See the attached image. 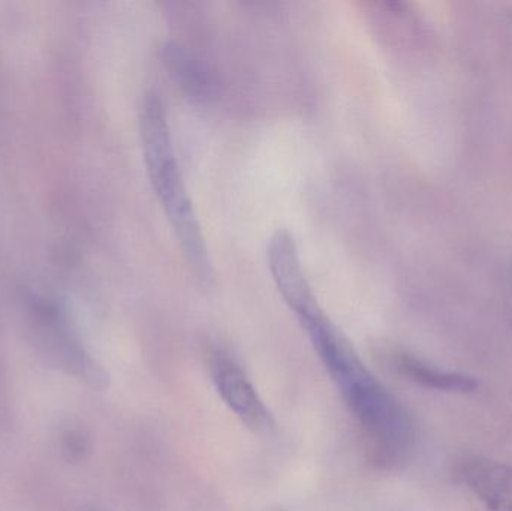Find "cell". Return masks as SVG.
<instances>
[{"label": "cell", "instance_id": "cell-4", "mask_svg": "<svg viewBox=\"0 0 512 511\" xmlns=\"http://www.w3.org/2000/svg\"><path fill=\"white\" fill-rule=\"evenodd\" d=\"M459 477L490 511H512V467L484 456H468Z\"/></svg>", "mask_w": 512, "mask_h": 511}, {"label": "cell", "instance_id": "cell-2", "mask_svg": "<svg viewBox=\"0 0 512 511\" xmlns=\"http://www.w3.org/2000/svg\"><path fill=\"white\" fill-rule=\"evenodd\" d=\"M140 134L150 183L177 242L194 275L201 282H210L213 269L209 249L174 152L164 102L155 93H149L141 105Z\"/></svg>", "mask_w": 512, "mask_h": 511}, {"label": "cell", "instance_id": "cell-3", "mask_svg": "<svg viewBox=\"0 0 512 511\" xmlns=\"http://www.w3.org/2000/svg\"><path fill=\"white\" fill-rule=\"evenodd\" d=\"M209 371L222 401L246 428L256 434H265L273 429V417L267 405L234 357L221 348H215L209 354Z\"/></svg>", "mask_w": 512, "mask_h": 511}, {"label": "cell", "instance_id": "cell-5", "mask_svg": "<svg viewBox=\"0 0 512 511\" xmlns=\"http://www.w3.org/2000/svg\"><path fill=\"white\" fill-rule=\"evenodd\" d=\"M396 369L408 380L427 389L441 390V392L471 393L478 386L477 381L469 375L441 371L409 354H399L396 357Z\"/></svg>", "mask_w": 512, "mask_h": 511}, {"label": "cell", "instance_id": "cell-1", "mask_svg": "<svg viewBox=\"0 0 512 511\" xmlns=\"http://www.w3.org/2000/svg\"><path fill=\"white\" fill-rule=\"evenodd\" d=\"M280 296L294 312L376 456L388 462L405 455L414 441L408 411L367 369L354 345L325 315L309 281L291 285Z\"/></svg>", "mask_w": 512, "mask_h": 511}]
</instances>
